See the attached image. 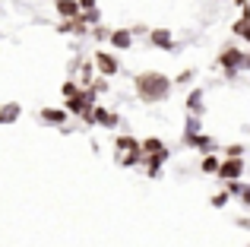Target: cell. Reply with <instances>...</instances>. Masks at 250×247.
<instances>
[{
  "mask_svg": "<svg viewBox=\"0 0 250 247\" xmlns=\"http://www.w3.org/2000/svg\"><path fill=\"white\" fill-rule=\"evenodd\" d=\"M133 89L143 105H162V102L171 99L174 82H171V76L159 73V70H143V73L133 76Z\"/></svg>",
  "mask_w": 250,
  "mask_h": 247,
  "instance_id": "obj_1",
  "label": "cell"
},
{
  "mask_svg": "<svg viewBox=\"0 0 250 247\" xmlns=\"http://www.w3.org/2000/svg\"><path fill=\"white\" fill-rule=\"evenodd\" d=\"M215 61H219V67H225V76H238V73H244V70H250V54L241 51V48H234V44H225Z\"/></svg>",
  "mask_w": 250,
  "mask_h": 247,
  "instance_id": "obj_2",
  "label": "cell"
},
{
  "mask_svg": "<svg viewBox=\"0 0 250 247\" xmlns=\"http://www.w3.org/2000/svg\"><path fill=\"white\" fill-rule=\"evenodd\" d=\"M92 105H95V92H92V89H80L73 99L63 102V111H67V118H70V114H73V118H83Z\"/></svg>",
  "mask_w": 250,
  "mask_h": 247,
  "instance_id": "obj_3",
  "label": "cell"
},
{
  "mask_svg": "<svg viewBox=\"0 0 250 247\" xmlns=\"http://www.w3.org/2000/svg\"><path fill=\"white\" fill-rule=\"evenodd\" d=\"M92 67H98V73H102V80H111V76L121 73V61H117L111 51H102L98 48L95 54H92Z\"/></svg>",
  "mask_w": 250,
  "mask_h": 247,
  "instance_id": "obj_4",
  "label": "cell"
},
{
  "mask_svg": "<svg viewBox=\"0 0 250 247\" xmlns=\"http://www.w3.org/2000/svg\"><path fill=\"white\" fill-rule=\"evenodd\" d=\"M146 38H149V44L152 48H159V51H168V54H174L181 44L174 41V32H168V29H152V32H146Z\"/></svg>",
  "mask_w": 250,
  "mask_h": 247,
  "instance_id": "obj_5",
  "label": "cell"
},
{
  "mask_svg": "<svg viewBox=\"0 0 250 247\" xmlns=\"http://www.w3.org/2000/svg\"><path fill=\"white\" fill-rule=\"evenodd\" d=\"M241 174H244V159H222L215 178L225 184V181H241Z\"/></svg>",
  "mask_w": 250,
  "mask_h": 247,
  "instance_id": "obj_6",
  "label": "cell"
},
{
  "mask_svg": "<svg viewBox=\"0 0 250 247\" xmlns=\"http://www.w3.org/2000/svg\"><path fill=\"white\" fill-rule=\"evenodd\" d=\"M184 105H187V118H203V111H206V92H203L200 86L190 89Z\"/></svg>",
  "mask_w": 250,
  "mask_h": 247,
  "instance_id": "obj_7",
  "label": "cell"
},
{
  "mask_svg": "<svg viewBox=\"0 0 250 247\" xmlns=\"http://www.w3.org/2000/svg\"><path fill=\"white\" fill-rule=\"evenodd\" d=\"M171 159V152H168V146L162 149V152H155V155H143V171L149 174V178H159V171L165 168V162Z\"/></svg>",
  "mask_w": 250,
  "mask_h": 247,
  "instance_id": "obj_8",
  "label": "cell"
},
{
  "mask_svg": "<svg viewBox=\"0 0 250 247\" xmlns=\"http://www.w3.org/2000/svg\"><path fill=\"white\" fill-rule=\"evenodd\" d=\"M114 149H117V155H143L140 152V140L130 136V133H117L114 136Z\"/></svg>",
  "mask_w": 250,
  "mask_h": 247,
  "instance_id": "obj_9",
  "label": "cell"
},
{
  "mask_svg": "<svg viewBox=\"0 0 250 247\" xmlns=\"http://www.w3.org/2000/svg\"><path fill=\"white\" fill-rule=\"evenodd\" d=\"M117 111H108V108H102V105H92V124H98V127H104V130H114L117 127Z\"/></svg>",
  "mask_w": 250,
  "mask_h": 247,
  "instance_id": "obj_10",
  "label": "cell"
},
{
  "mask_svg": "<svg viewBox=\"0 0 250 247\" xmlns=\"http://www.w3.org/2000/svg\"><path fill=\"white\" fill-rule=\"evenodd\" d=\"M184 146H190V149H196L200 155H206V152H215V140L209 133H196V136H184Z\"/></svg>",
  "mask_w": 250,
  "mask_h": 247,
  "instance_id": "obj_11",
  "label": "cell"
},
{
  "mask_svg": "<svg viewBox=\"0 0 250 247\" xmlns=\"http://www.w3.org/2000/svg\"><path fill=\"white\" fill-rule=\"evenodd\" d=\"M38 121L54 124V127H67V111H63V108H42V111H38Z\"/></svg>",
  "mask_w": 250,
  "mask_h": 247,
  "instance_id": "obj_12",
  "label": "cell"
},
{
  "mask_svg": "<svg viewBox=\"0 0 250 247\" xmlns=\"http://www.w3.org/2000/svg\"><path fill=\"white\" fill-rule=\"evenodd\" d=\"M108 41L114 44L117 51H127L130 44H133V32L130 29H111V35H108Z\"/></svg>",
  "mask_w": 250,
  "mask_h": 247,
  "instance_id": "obj_13",
  "label": "cell"
},
{
  "mask_svg": "<svg viewBox=\"0 0 250 247\" xmlns=\"http://www.w3.org/2000/svg\"><path fill=\"white\" fill-rule=\"evenodd\" d=\"M19 114H22V105H19V102H6V105H0V124H16Z\"/></svg>",
  "mask_w": 250,
  "mask_h": 247,
  "instance_id": "obj_14",
  "label": "cell"
},
{
  "mask_svg": "<svg viewBox=\"0 0 250 247\" xmlns=\"http://www.w3.org/2000/svg\"><path fill=\"white\" fill-rule=\"evenodd\" d=\"M54 10L61 19H76L80 16V6H76V0H54Z\"/></svg>",
  "mask_w": 250,
  "mask_h": 247,
  "instance_id": "obj_15",
  "label": "cell"
},
{
  "mask_svg": "<svg viewBox=\"0 0 250 247\" xmlns=\"http://www.w3.org/2000/svg\"><path fill=\"white\" fill-rule=\"evenodd\" d=\"M165 149V143L159 140V136H146V140H140V152L143 155H155V152H162Z\"/></svg>",
  "mask_w": 250,
  "mask_h": 247,
  "instance_id": "obj_16",
  "label": "cell"
},
{
  "mask_svg": "<svg viewBox=\"0 0 250 247\" xmlns=\"http://www.w3.org/2000/svg\"><path fill=\"white\" fill-rule=\"evenodd\" d=\"M219 155H215V152H206V155H200V171L203 174H215V171H219Z\"/></svg>",
  "mask_w": 250,
  "mask_h": 247,
  "instance_id": "obj_17",
  "label": "cell"
},
{
  "mask_svg": "<svg viewBox=\"0 0 250 247\" xmlns=\"http://www.w3.org/2000/svg\"><path fill=\"white\" fill-rule=\"evenodd\" d=\"M209 203H212V209H225V206L231 203V197H228L225 190H219V193H212V200H209Z\"/></svg>",
  "mask_w": 250,
  "mask_h": 247,
  "instance_id": "obj_18",
  "label": "cell"
},
{
  "mask_svg": "<svg viewBox=\"0 0 250 247\" xmlns=\"http://www.w3.org/2000/svg\"><path fill=\"white\" fill-rule=\"evenodd\" d=\"M234 35H238V38H250V32H247V10L241 13V19L234 22Z\"/></svg>",
  "mask_w": 250,
  "mask_h": 247,
  "instance_id": "obj_19",
  "label": "cell"
},
{
  "mask_svg": "<svg viewBox=\"0 0 250 247\" xmlns=\"http://www.w3.org/2000/svg\"><path fill=\"white\" fill-rule=\"evenodd\" d=\"M196 133H203L200 118H187V124H184V136H196Z\"/></svg>",
  "mask_w": 250,
  "mask_h": 247,
  "instance_id": "obj_20",
  "label": "cell"
},
{
  "mask_svg": "<svg viewBox=\"0 0 250 247\" xmlns=\"http://www.w3.org/2000/svg\"><path fill=\"white\" fill-rule=\"evenodd\" d=\"M247 149L241 146V143H231V146H225V159H244Z\"/></svg>",
  "mask_w": 250,
  "mask_h": 247,
  "instance_id": "obj_21",
  "label": "cell"
},
{
  "mask_svg": "<svg viewBox=\"0 0 250 247\" xmlns=\"http://www.w3.org/2000/svg\"><path fill=\"white\" fill-rule=\"evenodd\" d=\"M61 92H63V99H73V95L80 92V82H76V80H67V82L61 86Z\"/></svg>",
  "mask_w": 250,
  "mask_h": 247,
  "instance_id": "obj_22",
  "label": "cell"
},
{
  "mask_svg": "<svg viewBox=\"0 0 250 247\" xmlns=\"http://www.w3.org/2000/svg\"><path fill=\"white\" fill-rule=\"evenodd\" d=\"M89 32H92V35H95V38H98V41H104V38H108V35H111V29H108V25H102V22H98V25H92V29H89Z\"/></svg>",
  "mask_w": 250,
  "mask_h": 247,
  "instance_id": "obj_23",
  "label": "cell"
},
{
  "mask_svg": "<svg viewBox=\"0 0 250 247\" xmlns=\"http://www.w3.org/2000/svg\"><path fill=\"white\" fill-rule=\"evenodd\" d=\"M76 6H80V13H92V10H98L95 0H76Z\"/></svg>",
  "mask_w": 250,
  "mask_h": 247,
  "instance_id": "obj_24",
  "label": "cell"
},
{
  "mask_svg": "<svg viewBox=\"0 0 250 247\" xmlns=\"http://www.w3.org/2000/svg\"><path fill=\"white\" fill-rule=\"evenodd\" d=\"M80 76H83V82H92V61L83 63V73H80Z\"/></svg>",
  "mask_w": 250,
  "mask_h": 247,
  "instance_id": "obj_25",
  "label": "cell"
},
{
  "mask_svg": "<svg viewBox=\"0 0 250 247\" xmlns=\"http://www.w3.org/2000/svg\"><path fill=\"white\" fill-rule=\"evenodd\" d=\"M0 38H3V32H0Z\"/></svg>",
  "mask_w": 250,
  "mask_h": 247,
  "instance_id": "obj_26",
  "label": "cell"
}]
</instances>
